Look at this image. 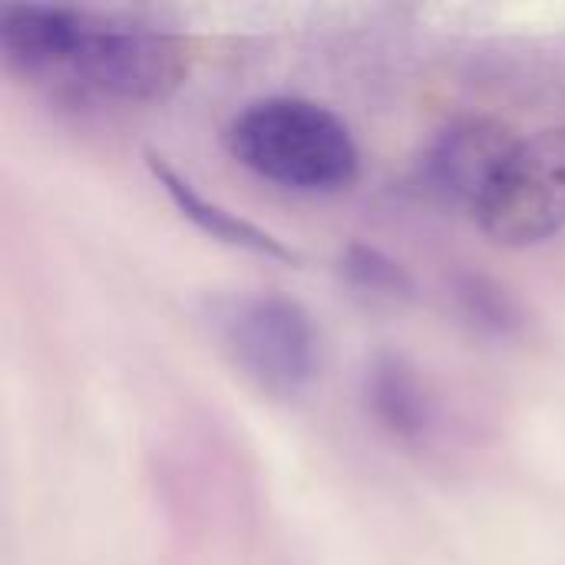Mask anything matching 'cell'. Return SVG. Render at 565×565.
<instances>
[{"label":"cell","instance_id":"1","mask_svg":"<svg viewBox=\"0 0 565 565\" xmlns=\"http://www.w3.org/2000/svg\"><path fill=\"white\" fill-rule=\"evenodd\" d=\"M0 50L30 76L63 73L116 103H162L189 76V46L179 36L43 3L0 10Z\"/></svg>","mask_w":565,"mask_h":565},{"label":"cell","instance_id":"2","mask_svg":"<svg viewBox=\"0 0 565 565\" xmlns=\"http://www.w3.org/2000/svg\"><path fill=\"white\" fill-rule=\"evenodd\" d=\"M225 149L258 179L295 192H338L358 179L361 152L348 122L301 96L248 103L225 129Z\"/></svg>","mask_w":565,"mask_h":565},{"label":"cell","instance_id":"3","mask_svg":"<svg viewBox=\"0 0 565 565\" xmlns=\"http://www.w3.org/2000/svg\"><path fill=\"white\" fill-rule=\"evenodd\" d=\"M212 331L232 364L271 397H298L318 377V331L311 315L288 295L242 291L209 311Z\"/></svg>","mask_w":565,"mask_h":565},{"label":"cell","instance_id":"4","mask_svg":"<svg viewBox=\"0 0 565 565\" xmlns=\"http://www.w3.org/2000/svg\"><path fill=\"white\" fill-rule=\"evenodd\" d=\"M480 232L503 248H533L565 228V126L516 142L473 209Z\"/></svg>","mask_w":565,"mask_h":565},{"label":"cell","instance_id":"5","mask_svg":"<svg viewBox=\"0 0 565 565\" xmlns=\"http://www.w3.org/2000/svg\"><path fill=\"white\" fill-rule=\"evenodd\" d=\"M513 126L493 116H467L440 129L417 159L414 185L437 205L473 209L493 185L497 172L516 149Z\"/></svg>","mask_w":565,"mask_h":565},{"label":"cell","instance_id":"6","mask_svg":"<svg viewBox=\"0 0 565 565\" xmlns=\"http://www.w3.org/2000/svg\"><path fill=\"white\" fill-rule=\"evenodd\" d=\"M364 404L374 424L401 444H420L434 430V397L401 354L374 358L364 374Z\"/></svg>","mask_w":565,"mask_h":565},{"label":"cell","instance_id":"7","mask_svg":"<svg viewBox=\"0 0 565 565\" xmlns=\"http://www.w3.org/2000/svg\"><path fill=\"white\" fill-rule=\"evenodd\" d=\"M146 166L152 172V179L159 182V189L172 199V205L179 209L182 218H189L199 232L232 245V248H242V252H252V255H262V258H278V262H295L298 255L281 242L275 238L271 232L245 222L242 215L228 212L225 205L218 202H209L189 179H182L162 156L156 152H146Z\"/></svg>","mask_w":565,"mask_h":565},{"label":"cell","instance_id":"8","mask_svg":"<svg viewBox=\"0 0 565 565\" xmlns=\"http://www.w3.org/2000/svg\"><path fill=\"white\" fill-rule=\"evenodd\" d=\"M460 305L467 311V318H473L480 328L497 331V334H513L523 324V311L516 305V298L500 288L497 281L483 278V275H467L457 285Z\"/></svg>","mask_w":565,"mask_h":565},{"label":"cell","instance_id":"9","mask_svg":"<svg viewBox=\"0 0 565 565\" xmlns=\"http://www.w3.org/2000/svg\"><path fill=\"white\" fill-rule=\"evenodd\" d=\"M341 268L351 285L377 291V295H411L414 291L407 268L371 245H351L341 258Z\"/></svg>","mask_w":565,"mask_h":565}]
</instances>
